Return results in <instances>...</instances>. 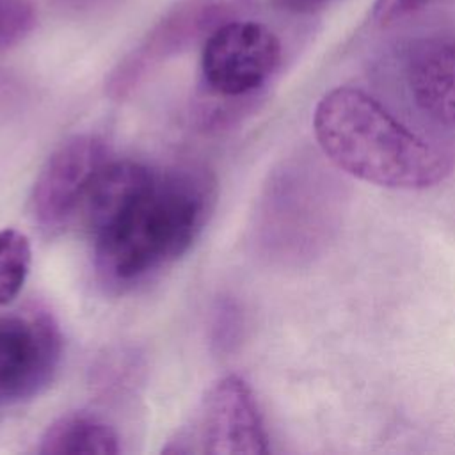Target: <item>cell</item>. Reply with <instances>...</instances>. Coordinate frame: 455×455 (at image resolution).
I'll use <instances>...</instances> for the list:
<instances>
[{"instance_id":"3957f363","label":"cell","mask_w":455,"mask_h":455,"mask_svg":"<svg viewBox=\"0 0 455 455\" xmlns=\"http://www.w3.org/2000/svg\"><path fill=\"white\" fill-rule=\"evenodd\" d=\"M165 453L261 455L268 437L254 395L238 375L213 382L190 419L164 448Z\"/></svg>"},{"instance_id":"7c38bea8","label":"cell","mask_w":455,"mask_h":455,"mask_svg":"<svg viewBox=\"0 0 455 455\" xmlns=\"http://www.w3.org/2000/svg\"><path fill=\"white\" fill-rule=\"evenodd\" d=\"M435 2L437 0H377L373 5V18L382 25H389L418 14Z\"/></svg>"},{"instance_id":"5bb4252c","label":"cell","mask_w":455,"mask_h":455,"mask_svg":"<svg viewBox=\"0 0 455 455\" xmlns=\"http://www.w3.org/2000/svg\"><path fill=\"white\" fill-rule=\"evenodd\" d=\"M73 4H89V2H94V0H69Z\"/></svg>"},{"instance_id":"30bf717a","label":"cell","mask_w":455,"mask_h":455,"mask_svg":"<svg viewBox=\"0 0 455 455\" xmlns=\"http://www.w3.org/2000/svg\"><path fill=\"white\" fill-rule=\"evenodd\" d=\"M32 261L27 235L14 228L0 229V306L12 302L28 275Z\"/></svg>"},{"instance_id":"52a82bcc","label":"cell","mask_w":455,"mask_h":455,"mask_svg":"<svg viewBox=\"0 0 455 455\" xmlns=\"http://www.w3.org/2000/svg\"><path fill=\"white\" fill-rule=\"evenodd\" d=\"M60 361V334L41 313L0 316V405L41 393Z\"/></svg>"},{"instance_id":"6da1fadb","label":"cell","mask_w":455,"mask_h":455,"mask_svg":"<svg viewBox=\"0 0 455 455\" xmlns=\"http://www.w3.org/2000/svg\"><path fill=\"white\" fill-rule=\"evenodd\" d=\"M213 197V180L203 169H149L124 201L87 233L101 284L126 291L174 263L206 224Z\"/></svg>"},{"instance_id":"7a4b0ae2","label":"cell","mask_w":455,"mask_h":455,"mask_svg":"<svg viewBox=\"0 0 455 455\" xmlns=\"http://www.w3.org/2000/svg\"><path fill=\"white\" fill-rule=\"evenodd\" d=\"M313 132L334 165L379 187L421 190L451 171L450 153L411 132L355 87L323 94L313 114Z\"/></svg>"},{"instance_id":"8fae6325","label":"cell","mask_w":455,"mask_h":455,"mask_svg":"<svg viewBox=\"0 0 455 455\" xmlns=\"http://www.w3.org/2000/svg\"><path fill=\"white\" fill-rule=\"evenodd\" d=\"M36 23L32 0H0V52L16 46Z\"/></svg>"},{"instance_id":"4fadbf2b","label":"cell","mask_w":455,"mask_h":455,"mask_svg":"<svg viewBox=\"0 0 455 455\" xmlns=\"http://www.w3.org/2000/svg\"><path fill=\"white\" fill-rule=\"evenodd\" d=\"M338 0H274V4L293 14H311L322 11Z\"/></svg>"},{"instance_id":"9c48e42d","label":"cell","mask_w":455,"mask_h":455,"mask_svg":"<svg viewBox=\"0 0 455 455\" xmlns=\"http://www.w3.org/2000/svg\"><path fill=\"white\" fill-rule=\"evenodd\" d=\"M121 451L116 430L101 418L73 411L52 421L41 435L43 455H116Z\"/></svg>"},{"instance_id":"277c9868","label":"cell","mask_w":455,"mask_h":455,"mask_svg":"<svg viewBox=\"0 0 455 455\" xmlns=\"http://www.w3.org/2000/svg\"><path fill=\"white\" fill-rule=\"evenodd\" d=\"M279 62L281 43L268 27L233 18L204 39L201 76L210 94L242 98L263 87Z\"/></svg>"},{"instance_id":"5b68a950","label":"cell","mask_w":455,"mask_h":455,"mask_svg":"<svg viewBox=\"0 0 455 455\" xmlns=\"http://www.w3.org/2000/svg\"><path fill=\"white\" fill-rule=\"evenodd\" d=\"M108 160V148L96 135L80 133L60 142L34 183L30 204L36 222L46 231L75 222L85 194Z\"/></svg>"},{"instance_id":"ba28073f","label":"cell","mask_w":455,"mask_h":455,"mask_svg":"<svg viewBox=\"0 0 455 455\" xmlns=\"http://www.w3.org/2000/svg\"><path fill=\"white\" fill-rule=\"evenodd\" d=\"M403 82L425 116L455 126V34L416 39L405 52Z\"/></svg>"},{"instance_id":"8992f818","label":"cell","mask_w":455,"mask_h":455,"mask_svg":"<svg viewBox=\"0 0 455 455\" xmlns=\"http://www.w3.org/2000/svg\"><path fill=\"white\" fill-rule=\"evenodd\" d=\"M247 0H181L148 32L108 80L114 96L130 92L148 71L233 20Z\"/></svg>"}]
</instances>
